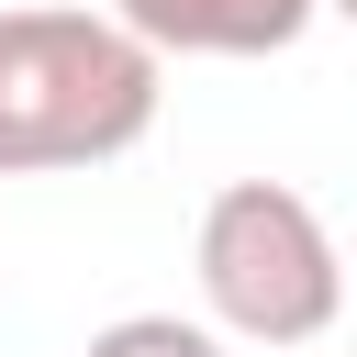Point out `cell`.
<instances>
[{
  "mask_svg": "<svg viewBox=\"0 0 357 357\" xmlns=\"http://www.w3.org/2000/svg\"><path fill=\"white\" fill-rule=\"evenodd\" d=\"M156 100L167 56L123 11H67V0L0 11V178L112 167L156 134Z\"/></svg>",
  "mask_w": 357,
  "mask_h": 357,
  "instance_id": "obj_1",
  "label": "cell"
},
{
  "mask_svg": "<svg viewBox=\"0 0 357 357\" xmlns=\"http://www.w3.org/2000/svg\"><path fill=\"white\" fill-rule=\"evenodd\" d=\"M190 279H201V312L234 335V346H324L335 312H346V245L335 223L290 190V178H234L201 201V234H190Z\"/></svg>",
  "mask_w": 357,
  "mask_h": 357,
  "instance_id": "obj_2",
  "label": "cell"
},
{
  "mask_svg": "<svg viewBox=\"0 0 357 357\" xmlns=\"http://www.w3.org/2000/svg\"><path fill=\"white\" fill-rule=\"evenodd\" d=\"M156 56H290L324 0H112Z\"/></svg>",
  "mask_w": 357,
  "mask_h": 357,
  "instance_id": "obj_3",
  "label": "cell"
},
{
  "mask_svg": "<svg viewBox=\"0 0 357 357\" xmlns=\"http://www.w3.org/2000/svg\"><path fill=\"white\" fill-rule=\"evenodd\" d=\"M223 346H234V335H223L212 312H201V324H190V312H112L78 357H223Z\"/></svg>",
  "mask_w": 357,
  "mask_h": 357,
  "instance_id": "obj_4",
  "label": "cell"
},
{
  "mask_svg": "<svg viewBox=\"0 0 357 357\" xmlns=\"http://www.w3.org/2000/svg\"><path fill=\"white\" fill-rule=\"evenodd\" d=\"M324 11H335V22H357V0H324Z\"/></svg>",
  "mask_w": 357,
  "mask_h": 357,
  "instance_id": "obj_5",
  "label": "cell"
}]
</instances>
